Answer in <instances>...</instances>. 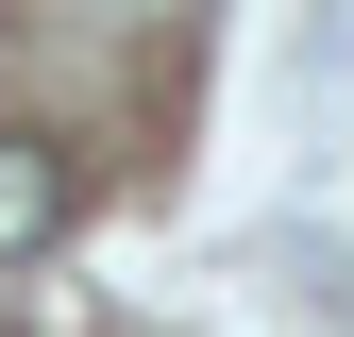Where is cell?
<instances>
[{
    "mask_svg": "<svg viewBox=\"0 0 354 337\" xmlns=\"http://www.w3.org/2000/svg\"><path fill=\"white\" fill-rule=\"evenodd\" d=\"M68 202H84V186H68V152H51V135H0V270H34V253H51V236H68Z\"/></svg>",
    "mask_w": 354,
    "mask_h": 337,
    "instance_id": "cell-1",
    "label": "cell"
}]
</instances>
